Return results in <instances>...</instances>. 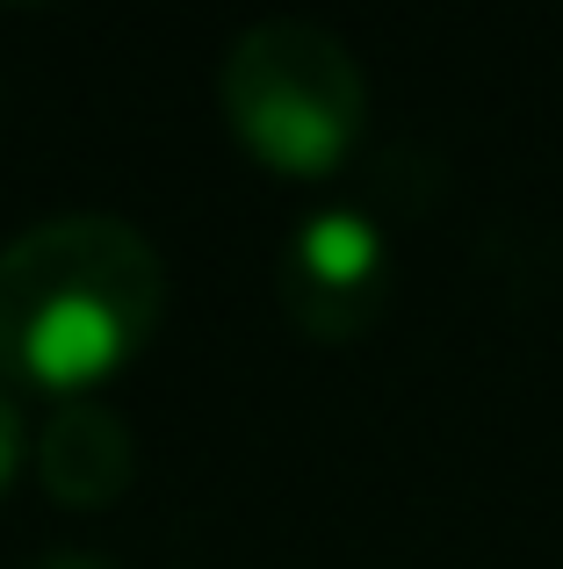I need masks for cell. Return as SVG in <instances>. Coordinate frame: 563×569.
Returning <instances> with one entry per match:
<instances>
[{
    "instance_id": "cell-1",
    "label": "cell",
    "mask_w": 563,
    "mask_h": 569,
    "mask_svg": "<svg viewBox=\"0 0 563 569\" xmlns=\"http://www.w3.org/2000/svg\"><path fill=\"white\" fill-rule=\"evenodd\" d=\"M167 318V260L130 217L66 209L0 252V376L95 397L152 347Z\"/></svg>"
},
{
    "instance_id": "cell-2",
    "label": "cell",
    "mask_w": 563,
    "mask_h": 569,
    "mask_svg": "<svg viewBox=\"0 0 563 569\" xmlns=\"http://www.w3.org/2000/svg\"><path fill=\"white\" fill-rule=\"evenodd\" d=\"M217 109L268 173L325 181L362 144L368 80L339 29L310 22V14H268L231 37L225 66H217Z\"/></svg>"
},
{
    "instance_id": "cell-3",
    "label": "cell",
    "mask_w": 563,
    "mask_h": 569,
    "mask_svg": "<svg viewBox=\"0 0 563 569\" xmlns=\"http://www.w3.org/2000/svg\"><path fill=\"white\" fill-rule=\"evenodd\" d=\"M397 289V252L368 209L354 202H325L282 238L275 252V296L289 310L296 332L325 339V347H347L368 325L391 310Z\"/></svg>"
},
{
    "instance_id": "cell-4",
    "label": "cell",
    "mask_w": 563,
    "mask_h": 569,
    "mask_svg": "<svg viewBox=\"0 0 563 569\" xmlns=\"http://www.w3.org/2000/svg\"><path fill=\"white\" fill-rule=\"evenodd\" d=\"M29 461H37L43 490L58 505H80L87 512V505H109L130 490V476H138V432H130V418L109 397H58L37 447H29Z\"/></svg>"
},
{
    "instance_id": "cell-5",
    "label": "cell",
    "mask_w": 563,
    "mask_h": 569,
    "mask_svg": "<svg viewBox=\"0 0 563 569\" xmlns=\"http://www.w3.org/2000/svg\"><path fill=\"white\" fill-rule=\"evenodd\" d=\"M29 461V426H22V403H14V389L0 382V498H8V483L22 476Z\"/></svg>"
},
{
    "instance_id": "cell-6",
    "label": "cell",
    "mask_w": 563,
    "mask_h": 569,
    "mask_svg": "<svg viewBox=\"0 0 563 569\" xmlns=\"http://www.w3.org/2000/svg\"><path fill=\"white\" fill-rule=\"evenodd\" d=\"M29 569H116L109 556H87V548H51V556H37Z\"/></svg>"
},
{
    "instance_id": "cell-7",
    "label": "cell",
    "mask_w": 563,
    "mask_h": 569,
    "mask_svg": "<svg viewBox=\"0 0 563 569\" xmlns=\"http://www.w3.org/2000/svg\"><path fill=\"white\" fill-rule=\"evenodd\" d=\"M0 382H8V376H0Z\"/></svg>"
}]
</instances>
